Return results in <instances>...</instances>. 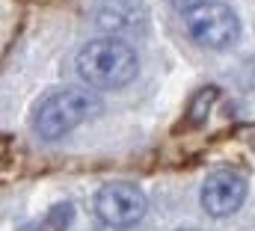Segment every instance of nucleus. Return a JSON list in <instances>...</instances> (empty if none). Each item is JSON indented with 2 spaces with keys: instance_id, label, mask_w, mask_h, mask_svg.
<instances>
[{
  "instance_id": "obj_1",
  "label": "nucleus",
  "mask_w": 255,
  "mask_h": 231,
  "mask_svg": "<svg viewBox=\"0 0 255 231\" xmlns=\"http://www.w3.org/2000/svg\"><path fill=\"white\" fill-rule=\"evenodd\" d=\"M101 110H104L101 98L95 92H89V89H80V86L54 89L36 104L33 130L42 139H60L65 133H71L77 124H83L92 116H98Z\"/></svg>"
},
{
  "instance_id": "obj_2",
  "label": "nucleus",
  "mask_w": 255,
  "mask_h": 231,
  "mask_svg": "<svg viewBox=\"0 0 255 231\" xmlns=\"http://www.w3.org/2000/svg\"><path fill=\"white\" fill-rule=\"evenodd\" d=\"M77 71L95 89H122L136 77L139 59L119 39H95L77 54Z\"/></svg>"
},
{
  "instance_id": "obj_3",
  "label": "nucleus",
  "mask_w": 255,
  "mask_h": 231,
  "mask_svg": "<svg viewBox=\"0 0 255 231\" xmlns=\"http://www.w3.org/2000/svg\"><path fill=\"white\" fill-rule=\"evenodd\" d=\"M184 27L196 45L211 48V51H226L241 39V21L235 9H229L226 3H214V0L190 9L184 18Z\"/></svg>"
},
{
  "instance_id": "obj_4",
  "label": "nucleus",
  "mask_w": 255,
  "mask_h": 231,
  "mask_svg": "<svg viewBox=\"0 0 255 231\" xmlns=\"http://www.w3.org/2000/svg\"><path fill=\"white\" fill-rule=\"evenodd\" d=\"M145 193L133 184L125 181H113V184H104L95 196V211L98 217L107 223V226H116V229H128L133 223H139L145 217Z\"/></svg>"
},
{
  "instance_id": "obj_5",
  "label": "nucleus",
  "mask_w": 255,
  "mask_h": 231,
  "mask_svg": "<svg viewBox=\"0 0 255 231\" xmlns=\"http://www.w3.org/2000/svg\"><path fill=\"white\" fill-rule=\"evenodd\" d=\"M247 199V178L232 169L214 172L202 184V208L211 217H232Z\"/></svg>"
},
{
  "instance_id": "obj_6",
  "label": "nucleus",
  "mask_w": 255,
  "mask_h": 231,
  "mask_svg": "<svg viewBox=\"0 0 255 231\" xmlns=\"http://www.w3.org/2000/svg\"><path fill=\"white\" fill-rule=\"evenodd\" d=\"M145 9L136 0H104V6L98 9V27L110 30V33H128L136 24H142Z\"/></svg>"
},
{
  "instance_id": "obj_7",
  "label": "nucleus",
  "mask_w": 255,
  "mask_h": 231,
  "mask_svg": "<svg viewBox=\"0 0 255 231\" xmlns=\"http://www.w3.org/2000/svg\"><path fill=\"white\" fill-rule=\"evenodd\" d=\"M202 3H208V0H169V6H175L178 12H190V9L202 6Z\"/></svg>"
},
{
  "instance_id": "obj_8",
  "label": "nucleus",
  "mask_w": 255,
  "mask_h": 231,
  "mask_svg": "<svg viewBox=\"0 0 255 231\" xmlns=\"http://www.w3.org/2000/svg\"><path fill=\"white\" fill-rule=\"evenodd\" d=\"M181 231H196V229H181Z\"/></svg>"
}]
</instances>
